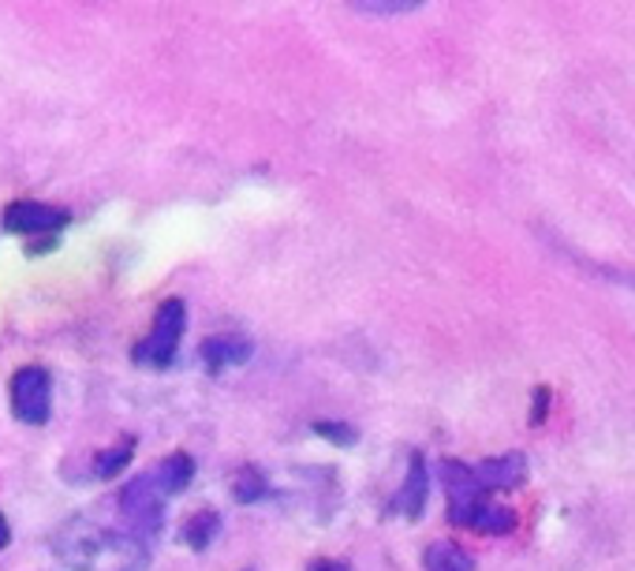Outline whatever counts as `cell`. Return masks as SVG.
<instances>
[{"label":"cell","mask_w":635,"mask_h":571,"mask_svg":"<svg viewBox=\"0 0 635 571\" xmlns=\"http://www.w3.org/2000/svg\"><path fill=\"white\" fill-rule=\"evenodd\" d=\"M184 325H187V306L184 299H164L154 314V329L146 340H138L132 348V359L138 366H154V370H164V366L176 359V348H180V337H184Z\"/></svg>","instance_id":"2"},{"label":"cell","mask_w":635,"mask_h":571,"mask_svg":"<svg viewBox=\"0 0 635 571\" xmlns=\"http://www.w3.org/2000/svg\"><path fill=\"white\" fill-rule=\"evenodd\" d=\"M53 552L60 564H68L72 571H146V560H150L143 538L109 531V526L86 520V515H75L60 526Z\"/></svg>","instance_id":"1"},{"label":"cell","mask_w":635,"mask_h":571,"mask_svg":"<svg viewBox=\"0 0 635 571\" xmlns=\"http://www.w3.org/2000/svg\"><path fill=\"white\" fill-rule=\"evenodd\" d=\"M8 542H12V526H8V520L0 515V549H4Z\"/></svg>","instance_id":"19"},{"label":"cell","mask_w":635,"mask_h":571,"mask_svg":"<svg viewBox=\"0 0 635 571\" xmlns=\"http://www.w3.org/2000/svg\"><path fill=\"white\" fill-rule=\"evenodd\" d=\"M441 482H445V489H449L452 526H472L478 508L486 505L483 486H478V478H475V467H467V463H460V460H445L441 463Z\"/></svg>","instance_id":"5"},{"label":"cell","mask_w":635,"mask_h":571,"mask_svg":"<svg viewBox=\"0 0 635 571\" xmlns=\"http://www.w3.org/2000/svg\"><path fill=\"white\" fill-rule=\"evenodd\" d=\"M150 474H154V482H158V489L164 497L184 494V489L191 486V478H195V460H191L187 452H172V455H164V460Z\"/></svg>","instance_id":"10"},{"label":"cell","mask_w":635,"mask_h":571,"mask_svg":"<svg viewBox=\"0 0 635 571\" xmlns=\"http://www.w3.org/2000/svg\"><path fill=\"white\" fill-rule=\"evenodd\" d=\"M120 520H124V526L135 534V538H150V534L161 531L164 494L158 489V482H154L150 471L138 474V478H132L124 489H120Z\"/></svg>","instance_id":"3"},{"label":"cell","mask_w":635,"mask_h":571,"mask_svg":"<svg viewBox=\"0 0 635 571\" xmlns=\"http://www.w3.org/2000/svg\"><path fill=\"white\" fill-rule=\"evenodd\" d=\"M355 12H363V15H407V12H419V4H404V0H381V4H370V0H363V4H355Z\"/></svg>","instance_id":"16"},{"label":"cell","mask_w":635,"mask_h":571,"mask_svg":"<svg viewBox=\"0 0 635 571\" xmlns=\"http://www.w3.org/2000/svg\"><path fill=\"white\" fill-rule=\"evenodd\" d=\"M475 478L483 489H516L527 482V460L524 452H509L498 460H483L475 467Z\"/></svg>","instance_id":"7"},{"label":"cell","mask_w":635,"mask_h":571,"mask_svg":"<svg viewBox=\"0 0 635 571\" xmlns=\"http://www.w3.org/2000/svg\"><path fill=\"white\" fill-rule=\"evenodd\" d=\"M0 224H4V232H12V235H53V232H60V228L72 224V214L60 206H46V202L20 198L4 209Z\"/></svg>","instance_id":"6"},{"label":"cell","mask_w":635,"mask_h":571,"mask_svg":"<svg viewBox=\"0 0 635 571\" xmlns=\"http://www.w3.org/2000/svg\"><path fill=\"white\" fill-rule=\"evenodd\" d=\"M12 415L27 426H46L53 415V377L46 366H23L12 374Z\"/></svg>","instance_id":"4"},{"label":"cell","mask_w":635,"mask_h":571,"mask_svg":"<svg viewBox=\"0 0 635 571\" xmlns=\"http://www.w3.org/2000/svg\"><path fill=\"white\" fill-rule=\"evenodd\" d=\"M307 571H347V564H341V560H315Z\"/></svg>","instance_id":"18"},{"label":"cell","mask_w":635,"mask_h":571,"mask_svg":"<svg viewBox=\"0 0 635 571\" xmlns=\"http://www.w3.org/2000/svg\"><path fill=\"white\" fill-rule=\"evenodd\" d=\"M472 526L475 531H483V534H509L512 526H516V515H512V508L498 505V500H486V505L478 508Z\"/></svg>","instance_id":"14"},{"label":"cell","mask_w":635,"mask_h":571,"mask_svg":"<svg viewBox=\"0 0 635 571\" xmlns=\"http://www.w3.org/2000/svg\"><path fill=\"white\" fill-rule=\"evenodd\" d=\"M315 434L329 437V441H337V445H355V429L344 423H315Z\"/></svg>","instance_id":"17"},{"label":"cell","mask_w":635,"mask_h":571,"mask_svg":"<svg viewBox=\"0 0 635 571\" xmlns=\"http://www.w3.org/2000/svg\"><path fill=\"white\" fill-rule=\"evenodd\" d=\"M251 340L243 337H210L203 340V348H198V355H203V366L210 374H221L224 366H243L251 359Z\"/></svg>","instance_id":"8"},{"label":"cell","mask_w":635,"mask_h":571,"mask_svg":"<svg viewBox=\"0 0 635 571\" xmlns=\"http://www.w3.org/2000/svg\"><path fill=\"white\" fill-rule=\"evenodd\" d=\"M132 455H135V441L127 437V441H120V445H112L106 448V452H98L94 455V478H117L120 471L132 463Z\"/></svg>","instance_id":"13"},{"label":"cell","mask_w":635,"mask_h":571,"mask_svg":"<svg viewBox=\"0 0 635 571\" xmlns=\"http://www.w3.org/2000/svg\"><path fill=\"white\" fill-rule=\"evenodd\" d=\"M217 531H221V515L217 512H195L191 520L184 523V542L195 552H203V549H210L213 546V538H217Z\"/></svg>","instance_id":"12"},{"label":"cell","mask_w":635,"mask_h":571,"mask_svg":"<svg viewBox=\"0 0 635 571\" xmlns=\"http://www.w3.org/2000/svg\"><path fill=\"white\" fill-rule=\"evenodd\" d=\"M396 512L407 515V520H419L423 508H426V463L419 452H412V460H407V478L404 486H400L396 494Z\"/></svg>","instance_id":"9"},{"label":"cell","mask_w":635,"mask_h":571,"mask_svg":"<svg viewBox=\"0 0 635 571\" xmlns=\"http://www.w3.org/2000/svg\"><path fill=\"white\" fill-rule=\"evenodd\" d=\"M232 497H236L240 505H255V500H262V497H266V478H262V474H258L255 467L240 471V474H236V482H232Z\"/></svg>","instance_id":"15"},{"label":"cell","mask_w":635,"mask_h":571,"mask_svg":"<svg viewBox=\"0 0 635 571\" xmlns=\"http://www.w3.org/2000/svg\"><path fill=\"white\" fill-rule=\"evenodd\" d=\"M426 571H475V560L456 542H438L426 549Z\"/></svg>","instance_id":"11"}]
</instances>
